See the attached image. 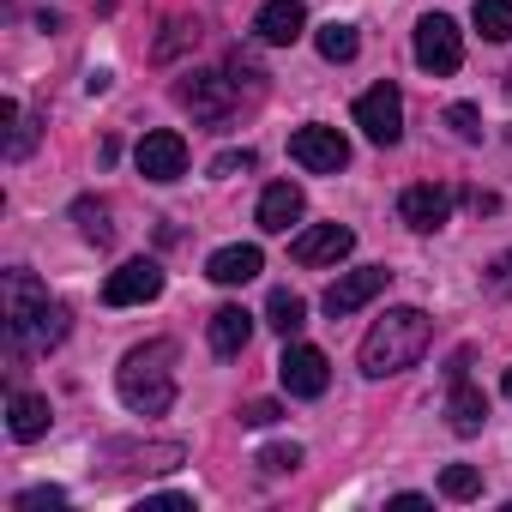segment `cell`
Segmentation results:
<instances>
[{"mask_svg":"<svg viewBox=\"0 0 512 512\" xmlns=\"http://www.w3.org/2000/svg\"><path fill=\"white\" fill-rule=\"evenodd\" d=\"M0 302H7V344L13 350H55L67 338V326H73V314L25 266L0 278Z\"/></svg>","mask_w":512,"mask_h":512,"instance_id":"6da1fadb","label":"cell"},{"mask_svg":"<svg viewBox=\"0 0 512 512\" xmlns=\"http://www.w3.org/2000/svg\"><path fill=\"white\" fill-rule=\"evenodd\" d=\"M115 392L133 416H163L175 404V344L169 338H151V344H133L115 368Z\"/></svg>","mask_w":512,"mask_h":512,"instance_id":"7a4b0ae2","label":"cell"},{"mask_svg":"<svg viewBox=\"0 0 512 512\" xmlns=\"http://www.w3.org/2000/svg\"><path fill=\"white\" fill-rule=\"evenodd\" d=\"M428 338H434V320H428L422 308H392V314L374 320V332L362 338V374H368V380H386V374L416 368L422 350H428Z\"/></svg>","mask_w":512,"mask_h":512,"instance_id":"3957f363","label":"cell"},{"mask_svg":"<svg viewBox=\"0 0 512 512\" xmlns=\"http://www.w3.org/2000/svg\"><path fill=\"white\" fill-rule=\"evenodd\" d=\"M175 103H181L193 121L223 127V121L235 115V103H241V85H235V73H187V79L175 85Z\"/></svg>","mask_w":512,"mask_h":512,"instance_id":"277c9868","label":"cell"},{"mask_svg":"<svg viewBox=\"0 0 512 512\" xmlns=\"http://www.w3.org/2000/svg\"><path fill=\"white\" fill-rule=\"evenodd\" d=\"M416 67L434 73V79H446V73L464 67V37H458V25H452L446 13L416 19Z\"/></svg>","mask_w":512,"mask_h":512,"instance_id":"5b68a950","label":"cell"},{"mask_svg":"<svg viewBox=\"0 0 512 512\" xmlns=\"http://www.w3.org/2000/svg\"><path fill=\"white\" fill-rule=\"evenodd\" d=\"M356 127H362L374 145H398V139H404V97H398L392 79H380L374 91L356 97Z\"/></svg>","mask_w":512,"mask_h":512,"instance_id":"8992f818","label":"cell"},{"mask_svg":"<svg viewBox=\"0 0 512 512\" xmlns=\"http://www.w3.org/2000/svg\"><path fill=\"white\" fill-rule=\"evenodd\" d=\"M290 157L308 169V175H338L350 163V139L338 127H296L290 133Z\"/></svg>","mask_w":512,"mask_h":512,"instance_id":"52a82bcc","label":"cell"},{"mask_svg":"<svg viewBox=\"0 0 512 512\" xmlns=\"http://www.w3.org/2000/svg\"><path fill=\"white\" fill-rule=\"evenodd\" d=\"M278 380H284L290 398H320V392L332 386V362H326V350H314V344H290L284 362H278Z\"/></svg>","mask_w":512,"mask_h":512,"instance_id":"ba28073f","label":"cell"},{"mask_svg":"<svg viewBox=\"0 0 512 512\" xmlns=\"http://www.w3.org/2000/svg\"><path fill=\"white\" fill-rule=\"evenodd\" d=\"M157 296H163V266L157 260H127L103 284V302L109 308H139V302H157Z\"/></svg>","mask_w":512,"mask_h":512,"instance_id":"9c48e42d","label":"cell"},{"mask_svg":"<svg viewBox=\"0 0 512 512\" xmlns=\"http://www.w3.org/2000/svg\"><path fill=\"white\" fill-rule=\"evenodd\" d=\"M386 284H392V272H386V266H362V272H344V278H338V284L320 296V308H326L332 320H350V314H356V308H368V302H374Z\"/></svg>","mask_w":512,"mask_h":512,"instance_id":"30bf717a","label":"cell"},{"mask_svg":"<svg viewBox=\"0 0 512 512\" xmlns=\"http://www.w3.org/2000/svg\"><path fill=\"white\" fill-rule=\"evenodd\" d=\"M350 247H356V229H344V223H314V229H302V235L290 241V260H296V266H338Z\"/></svg>","mask_w":512,"mask_h":512,"instance_id":"8fae6325","label":"cell"},{"mask_svg":"<svg viewBox=\"0 0 512 512\" xmlns=\"http://www.w3.org/2000/svg\"><path fill=\"white\" fill-rule=\"evenodd\" d=\"M139 175H145V181H181V175H187V139H181L175 127L145 133V139H139Z\"/></svg>","mask_w":512,"mask_h":512,"instance_id":"7c38bea8","label":"cell"},{"mask_svg":"<svg viewBox=\"0 0 512 512\" xmlns=\"http://www.w3.org/2000/svg\"><path fill=\"white\" fill-rule=\"evenodd\" d=\"M398 217L410 223V229H440L446 217H452V187H440V181H416V187H404L398 193Z\"/></svg>","mask_w":512,"mask_h":512,"instance_id":"4fadbf2b","label":"cell"},{"mask_svg":"<svg viewBox=\"0 0 512 512\" xmlns=\"http://www.w3.org/2000/svg\"><path fill=\"white\" fill-rule=\"evenodd\" d=\"M302 31H308V7H302V0H266V7L253 13V37L272 43V49L296 43Z\"/></svg>","mask_w":512,"mask_h":512,"instance_id":"5bb4252c","label":"cell"},{"mask_svg":"<svg viewBox=\"0 0 512 512\" xmlns=\"http://www.w3.org/2000/svg\"><path fill=\"white\" fill-rule=\"evenodd\" d=\"M266 272V253L253 247V241H235V247H217L211 260H205V278L211 284H253Z\"/></svg>","mask_w":512,"mask_h":512,"instance_id":"9a60e30c","label":"cell"},{"mask_svg":"<svg viewBox=\"0 0 512 512\" xmlns=\"http://www.w3.org/2000/svg\"><path fill=\"white\" fill-rule=\"evenodd\" d=\"M49 422H55V410H49V398H43V392H13V398H7V434H13L19 446L43 440V434H49Z\"/></svg>","mask_w":512,"mask_h":512,"instance_id":"2e32d148","label":"cell"},{"mask_svg":"<svg viewBox=\"0 0 512 512\" xmlns=\"http://www.w3.org/2000/svg\"><path fill=\"white\" fill-rule=\"evenodd\" d=\"M290 223H302V187L296 181H272L260 193V229L266 235H290Z\"/></svg>","mask_w":512,"mask_h":512,"instance_id":"e0dca14e","label":"cell"},{"mask_svg":"<svg viewBox=\"0 0 512 512\" xmlns=\"http://www.w3.org/2000/svg\"><path fill=\"white\" fill-rule=\"evenodd\" d=\"M446 422H452V434H482V422H488V398H482L470 380H452V398H446Z\"/></svg>","mask_w":512,"mask_h":512,"instance_id":"ac0fdd59","label":"cell"},{"mask_svg":"<svg viewBox=\"0 0 512 512\" xmlns=\"http://www.w3.org/2000/svg\"><path fill=\"white\" fill-rule=\"evenodd\" d=\"M247 338H253V314L247 308H217L211 314V350L217 356H241Z\"/></svg>","mask_w":512,"mask_h":512,"instance_id":"d6986e66","label":"cell"},{"mask_svg":"<svg viewBox=\"0 0 512 512\" xmlns=\"http://www.w3.org/2000/svg\"><path fill=\"white\" fill-rule=\"evenodd\" d=\"M73 223H79V235L85 241H97V247H109L115 241V223H109V199H73Z\"/></svg>","mask_w":512,"mask_h":512,"instance_id":"ffe728a7","label":"cell"},{"mask_svg":"<svg viewBox=\"0 0 512 512\" xmlns=\"http://www.w3.org/2000/svg\"><path fill=\"white\" fill-rule=\"evenodd\" d=\"M266 320H272L284 338H296V332L308 326V302H302L296 290H272V302H266Z\"/></svg>","mask_w":512,"mask_h":512,"instance_id":"44dd1931","label":"cell"},{"mask_svg":"<svg viewBox=\"0 0 512 512\" xmlns=\"http://www.w3.org/2000/svg\"><path fill=\"white\" fill-rule=\"evenodd\" d=\"M470 19H476V31L488 43H512V0H476Z\"/></svg>","mask_w":512,"mask_h":512,"instance_id":"7402d4cb","label":"cell"},{"mask_svg":"<svg viewBox=\"0 0 512 512\" xmlns=\"http://www.w3.org/2000/svg\"><path fill=\"white\" fill-rule=\"evenodd\" d=\"M314 43H320V55H326L332 67H344V61H356V49H362V37H356V25H338V19H332V25H326V31H320Z\"/></svg>","mask_w":512,"mask_h":512,"instance_id":"603a6c76","label":"cell"},{"mask_svg":"<svg viewBox=\"0 0 512 512\" xmlns=\"http://www.w3.org/2000/svg\"><path fill=\"white\" fill-rule=\"evenodd\" d=\"M440 494L446 500H476L482 494V470L476 464H446L440 470Z\"/></svg>","mask_w":512,"mask_h":512,"instance_id":"cb8c5ba5","label":"cell"},{"mask_svg":"<svg viewBox=\"0 0 512 512\" xmlns=\"http://www.w3.org/2000/svg\"><path fill=\"white\" fill-rule=\"evenodd\" d=\"M260 464H266L272 476H290V470L302 464V446H296V440H278V446H266V452H260Z\"/></svg>","mask_w":512,"mask_h":512,"instance_id":"d4e9b609","label":"cell"},{"mask_svg":"<svg viewBox=\"0 0 512 512\" xmlns=\"http://www.w3.org/2000/svg\"><path fill=\"white\" fill-rule=\"evenodd\" d=\"M446 127H452L458 139H470V145L482 139V115H476L470 103H452V109H446Z\"/></svg>","mask_w":512,"mask_h":512,"instance_id":"484cf974","label":"cell"},{"mask_svg":"<svg viewBox=\"0 0 512 512\" xmlns=\"http://www.w3.org/2000/svg\"><path fill=\"white\" fill-rule=\"evenodd\" d=\"M482 284H488V290H494L500 302H512V247H506V253H500V260L488 266V278H482Z\"/></svg>","mask_w":512,"mask_h":512,"instance_id":"4316f807","label":"cell"},{"mask_svg":"<svg viewBox=\"0 0 512 512\" xmlns=\"http://www.w3.org/2000/svg\"><path fill=\"white\" fill-rule=\"evenodd\" d=\"M13 506H19V512H43V506H67V494H61V488H25Z\"/></svg>","mask_w":512,"mask_h":512,"instance_id":"83f0119b","label":"cell"},{"mask_svg":"<svg viewBox=\"0 0 512 512\" xmlns=\"http://www.w3.org/2000/svg\"><path fill=\"white\" fill-rule=\"evenodd\" d=\"M278 416H284V410H278L272 398H253V404H241V422H247V428H272Z\"/></svg>","mask_w":512,"mask_h":512,"instance_id":"f1b7e54d","label":"cell"},{"mask_svg":"<svg viewBox=\"0 0 512 512\" xmlns=\"http://www.w3.org/2000/svg\"><path fill=\"white\" fill-rule=\"evenodd\" d=\"M193 37H199V25H187V19H175V25H169V37L157 43V61H169V55H175L181 43H193Z\"/></svg>","mask_w":512,"mask_h":512,"instance_id":"f546056e","label":"cell"},{"mask_svg":"<svg viewBox=\"0 0 512 512\" xmlns=\"http://www.w3.org/2000/svg\"><path fill=\"white\" fill-rule=\"evenodd\" d=\"M247 169H253V151H223L211 163V175H247Z\"/></svg>","mask_w":512,"mask_h":512,"instance_id":"4dcf8cb0","label":"cell"},{"mask_svg":"<svg viewBox=\"0 0 512 512\" xmlns=\"http://www.w3.org/2000/svg\"><path fill=\"white\" fill-rule=\"evenodd\" d=\"M464 205H470V211H494V193H482V187H470V193H464Z\"/></svg>","mask_w":512,"mask_h":512,"instance_id":"1f68e13d","label":"cell"},{"mask_svg":"<svg viewBox=\"0 0 512 512\" xmlns=\"http://www.w3.org/2000/svg\"><path fill=\"white\" fill-rule=\"evenodd\" d=\"M464 368H470V350H452V362H446V380H464Z\"/></svg>","mask_w":512,"mask_h":512,"instance_id":"d6a6232c","label":"cell"},{"mask_svg":"<svg viewBox=\"0 0 512 512\" xmlns=\"http://www.w3.org/2000/svg\"><path fill=\"white\" fill-rule=\"evenodd\" d=\"M506 398H512V368H506Z\"/></svg>","mask_w":512,"mask_h":512,"instance_id":"836d02e7","label":"cell"}]
</instances>
